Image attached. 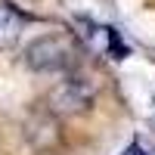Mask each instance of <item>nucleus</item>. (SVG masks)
<instances>
[{"label": "nucleus", "mask_w": 155, "mask_h": 155, "mask_svg": "<svg viewBox=\"0 0 155 155\" xmlns=\"http://www.w3.org/2000/svg\"><path fill=\"white\" fill-rule=\"evenodd\" d=\"M81 25L87 28V31H84V41H87V47H90V50H96V53L109 56V59H124L127 50L121 47L118 31L106 28V25H96V22H81Z\"/></svg>", "instance_id": "obj_4"}, {"label": "nucleus", "mask_w": 155, "mask_h": 155, "mask_svg": "<svg viewBox=\"0 0 155 155\" xmlns=\"http://www.w3.org/2000/svg\"><path fill=\"white\" fill-rule=\"evenodd\" d=\"M25 137H28V143L34 152L41 155H53L62 143V134H59V118L47 106L41 112H34L28 121H25Z\"/></svg>", "instance_id": "obj_3"}, {"label": "nucleus", "mask_w": 155, "mask_h": 155, "mask_svg": "<svg viewBox=\"0 0 155 155\" xmlns=\"http://www.w3.org/2000/svg\"><path fill=\"white\" fill-rule=\"evenodd\" d=\"M22 34V19L16 9H9L6 3H0V50H6L19 41Z\"/></svg>", "instance_id": "obj_5"}, {"label": "nucleus", "mask_w": 155, "mask_h": 155, "mask_svg": "<svg viewBox=\"0 0 155 155\" xmlns=\"http://www.w3.org/2000/svg\"><path fill=\"white\" fill-rule=\"evenodd\" d=\"M93 106V87L90 81L78 74H65V81H59L53 90L47 93V109L56 115V118H71V115H84Z\"/></svg>", "instance_id": "obj_2"}, {"label": "nucleus", "mask_w": 155, "mask_h": 155, "mask_svg": "<svg viewBox=\"0 0 155 155\" xmlns=\"http://www.w3.org/2000/svg\"><path fill=\"white\" fill-rule=\"evenodd\" d=\"M124 155H146V149H143V143H130L124 149Z\"/></svg>", "instance_id": "obj_6"}, {"label": "nucleus", "mask_w": 155, "mask_h": 155, "mask_svg": "<svg viewBox=\"0 0 155 155\" xmlns=\"http://www.w3.org/2000/svg\"><path fill=\"white\" fill-rule=\"evenodd\" d=\"M81 62V44L71 34H44L25 47V65L41 74H68Z\"/></svg>", "instance_id": "obj_1"}]
</instances>
